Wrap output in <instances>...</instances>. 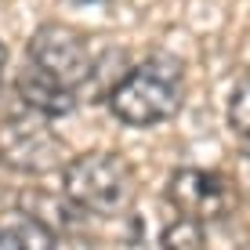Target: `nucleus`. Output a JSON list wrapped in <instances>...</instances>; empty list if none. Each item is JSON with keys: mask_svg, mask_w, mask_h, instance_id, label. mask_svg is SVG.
Here are the masks:
<instances>
[{"mask_svg": "<svg viewBox=\"0 0 250 250\" xmlns=\"http://www.w3.org/2000/svg\"><path fill=\"white\" fill-rule=\"evenodd\" d=\"M65 156L62 134L51 127L47 116L33 113H15L0 120V167L15 174H44L55 170Z\"/></svg>", "mask_w": 250, "mask_h": 250, "instance_id": "3", "label": "nucleus"}, {"mask_svg": "<svg viewBox=\"0 0 250 250\" xmlns=\"http://www.w3.org/2000/svg\"><path fill=\"white\" fill-rule=\"evenodd\" d=\"M229 124L239 138H250V73L236 80V91H232V102H229Z\"/></svg>", "mask_w": 250, "mask_h": 250, "instance_id": "9", "label": "nucleus"}, {"mask_svg": "<svg viewBox=\"0 0 250 250\" xmlns=\"http://www.w3.org/2000/svg\"><path fill=\"white\" fill-rule=\"evenodd\" d=\"M167 200L182 218L192 221H225L239 207V188L229 174L221 170H203V167H178L167 182Z\"/></svg>", "mask_w": 250, "mask_h": 250, "instance_id": "5", "label": "nucleus"}, {"mask_svg": "<svg viewBox=\"0 0 250 250\" xmlns=\"http://www.w3.org/2000/svg\"><path fill=\"white\" fill-rule=\"evenodd\" d=\"M4 73H7V47L0 40V87H4Z\"/></svg>", "mask_w": 250, "mask_h": 250, "instance_id": "10", "label": "nucleus"}, {"mask_svg": "<svg viewBox=\"0 0 250 250\" xmlns=\"http://www.w3.org/2000/svg\"><path fill=\"white\" fill-rule=\"evenodd\" d=\"M62 185L69 203L98 218H116L134 203V167L120 152H80L69 160Z\"/></svg>", "mask_w": 250, "mask_h": 250, "instance_id": "2", "label": "nucleus"}, {"mask_svg": "<svg viewBox=\"0 0 250 250\" xmlns=\"http://www.w3.org/2000/svg\"><path fill=\"white\" fill-rule=\"evenodd\" d=\"M163 250H207V232H203V221H192V218H178L163 229L160 236Z\"/></svg>", "mask_w": 250, "mask_h": 250, "instance_id": "8", "label": "nucleus"}, {"mask_svg": "<svg viewBox=\"0 0 250 250\" xmlns=\"http://www.w3.org/2000/svg\"><path fill=\"white\" fill-rule=\"evenodd\" d=\"M25 55H29V65H37L40 73L55 76L58 83H65L73 91L94 76V55H91L87 37L69 29V25H58V22L40 25L29 37Z\"/></svg>", "mask_w": 250, "mask_h": 250, "instance_id": "4", "label": "nucleus"}, {"mask_svg": "<svg viewBox=\"0 0 250 250\" xmlns=\"http://www.w3.org/2000/svg\"><path fill=\"white\" fill-rule=\"evenodd\" d=\"M0 225L11 236L15 250H55V232L33 210H7L0 214Z\"/></svg>", "mask_w": 250, "mask_h": 250, "instance_id": "7", "label": "nucleus"}, {"mask_svg": "<svg viewBox=\"0 0 250 250\" xmlns=\"http://www.w3.org/2000/svg\"><path fill=\"white\" fill-rule=\"evenodd\" d=\"M76 4H102V0H76Z\"/></svg>", "mask_w": 250, "mask_h": 250, "instance_id": "13", "label": "nucleus"}, {"mask_svg": "<svg viewBox=\"0 0 250 250\" xmlns=\"http://www.w3.org/2000/svg\"><path fill=\"white\" fill-rule=\"evenodd\" d=\"M185 102V69L170 55H152L138 62L109 87V109L127 127L163 124Z\"/></svg>", "mask_w": 250, "mask_h": 250, "instance_id": "1", "label": "nucleus"}, {"mask_svg": "<svg viewBox=\"0 0 250 250\" xmlns=\"http://www.w3.org/2000/svg\"><path fill=\"white\" fill-rule=\"evenodd\" d=\"M0 250H15V243H11V236L4 232V225H0Z\"/></svg>", "mask_w": 250, "mask_h": 250, "instance_id": "11", "label": "nucleus"}, {"mask_svg": "<svg viewBox=\"0 0 250 250\" xmlns=\"http://www.w3.org/2000/svg\"><path fill=\"white\" fill-rule=\"evenodd\" d=\"M15 87H19V98L25 102V109H33V113L55 120V116H69L76 109V94L73 87H65V83H58L55 76L40 73L37 65L25 62V69L19 73V80H15Z\"/></svg>", "mask_w": 250, "mask_h": 250, "instance_id": "6", "label": "nucleus"}, {"mask_svg": "<svg viewBox=\"0 0 250 250\" xmlns=\"http://www.w3.org/2000/svg\"><path fill=\"white\" fill-rule=\"evenodd\" d=\"M243 152H247V160H250V138H243Z\"/></svg>", "mask_w": 250, "mask_h": 250, "instance_id": "12", "label": "nucleus"}]
</instances>
